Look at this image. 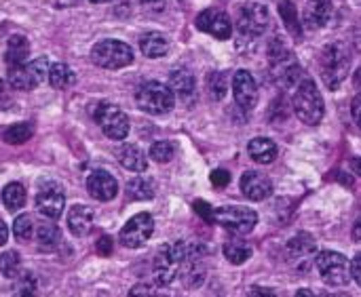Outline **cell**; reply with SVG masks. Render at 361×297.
Segmentation results:
<instances>
[{"instance_id":"30","label":"cell","mask_w":361,"mask_h":297,"mask_svg":"<svg viewBox=\"0 0 361 297\" xmlns=\"http://www.w3.org/2000/svg\"><path fill=\"white\" fill-rule=\"evenodd\" d=\"M19 268H21V258H19L17 251H4L0 255V272H2V277L15 279L19 274Z\"/></svg>"},{"instance_id":"39","label":"cell","mask_w":361,"mask_h":297,"mask_svg":"<svg viewBox=\"0 0 361 297\" xmlns=\"http://www.w3.org/2000/svg\"><path fill=\"white\" fill-rule=\"evenodd\" d=\"M97 253L99 255H110L112 253V239L110 236H102L99 241H97Z\"/></svg>"},{"instance_id":"15","label":"cell","mask_w":361,"mask_h":297,"mask_svg":"<svg viewBox=\"0 0 361 297\" xmlns=\"http://www.w3.org/2000/svg\"><path fill=\"white\" fill-rule=\"evenodd\" d=\"M241 192L250 198V201H264L273 194V184L267 175L258 173V171H245L241 175Z\"/></svg>"},{"instance_id":"24","label":"cell","mask_w":361,"mask_h":297,"mask_svg":"<svg viewBox=\"0 0 361 297\" xmlns=\"http://www.w3.org/2000/svg\"><path fill=\"white\" fill-rule=\"evenodd\" d=\"M47 80H49V84L53 89H68V87L74 84V72H72L70 65L57 61V63H53L49 68V78Z\"/></svg>"},{"instance_id":"11","label":"cell","mask_w":361,"mask_h":297,"mask_svg":"<svg viewBox=\"0 0 361 297\" xmlns=\"http://www.w3.org/2000/svg\"><path fill=\"white\" fill-rule=\"evenodd\" d=\"M269 21H271V15H269L267 4H262V2H247L239 11L237 27H239L241 34L260 36L269 27Z\"/></svg>"},{"instance_id":"19","label":"cell","mask_w":361,"mask_h":297,"mask_svg":"<svg viewBox=\"0 0 361 297\" xmlns=\"http://www.w3.org/2000/svg\"><path fill=\"white\" fill-rule=\"evenodd\" d=\"M30 57V42L25 36H11L6 42V53H4V61L6 68H15V65H23Z\"/></svg>"},{"instance_id":"10","label":"cell","mask_w":361,"mask_h":297,"mask_svg":"<svg viewBox=\"0 0 361 297\" xmlns=\"http://www.w3.org/2000/svg\"><path fill=\"white\" fill-rule=\"evenodd\" d=\"M154 232V220L150 213H137L133 215L121 230L118 234V241L123 247H129V249H137L142 247L144 243H148V239L152 236Z\"/></svg>"},{"instance_id":"6","label":"cell","mask_w":361,"mask_h":297,"mask_svg":"<svg viewBox=\"0 0 361 297\" xmlns=\"http://www.w3.org/2000/svg\"><path fill=\"white\" fill-rule=\"evenodd\" d=\"M317 270L330 287H345L351 281V262L336 251H324L317 255Z\"/></svg>"},{"instance_id":"32","label":"cell","mask_w":361,"mask_h":297,"mask_svg":"<svg viewBox=\"0 0 361 297\" xmlns=\"http://www.w3.org/2000/svg\"><path fill=\"white\" fill-rule=\"evenodd\" d=\"M36 239H38V243L44 245V247H53V245L59 243L61 232H59V228H57L55 224L44 222V224H40V226L36 228Z\"/></svg>"},{"instance_id":"4","label":"cell","mask_w":361,"mask_h":297,"mask_svg":"<svg viewBox=\"0 0 361 297\" xmlns=\"http://www.w3.org/2000/svg\"><path fill=\"white\" fill-rule=\"evenodd\" d=\"M91 59L106 70H121L125 65H129L133 61V51L127 42L123 40H114V38H106L99 40L93 51H91Z\"/></svg>"},{"instance_id":"35","label":"cell","mask_w":361,"mask_h":297,"mask_svg":"<svg viewBox=\"0 0 361 297\" xmlns=\"http://www.w3.org/2000/svg\"><path fill=\"white\" fill-rule=\"evenodd\" d=\"M36 296V281L32 279V274H23L17 285H15V297H34Z\"/></svg>"},{"instance_id":"31","label":"cell","mask_w":361,"mask_h":297,"mask_svg":"<svg viewBox=\"0 0 361 297\" xmlns=\"http://www.w3.org/2000/svg\"><path fill=\"white\" fill-rule=\"evenodd\" d=\"M279 13L286 21V27L292 32V36L300 38V25H298V17H296V8L290 0H281L279 2Z\"/></svg>"},{"instance_id":"47","label":"cell","mask_w":361,"mask_h":297,"mask_svg":"<svg viewBox=\"0 0 361 297\" xmlns=\"http://www.w3.org/2000/svg\"><path fill=\"white\" fill-rule=\"evenodd\" d=\"M296 297H315V293L309 289H300V291H296Z\"/></svg>"},{"instance_id":"27","label":"cell","mask_w":361,"mask_h":297,"mask_svg":"<svg viewBox=\"0 0 361 297\" xmlns=\"http://www.w3.org/2000/svg\"><path fill=\"white\" fill-rule=\"evenodd\" d=\"M34 135V127L30 122H19V125H13L8 127L4 133H2V139L11 146H19V144H25L30 141V137Z\"/></svg>"},{"instance_id":"42","label":"cell","mask_w":361,"mask_h":297,"mask_svg":"<svg viewBox=\"0 0 361 297\" xmlns=\"http://www.w3.org/2000/svg\"><path fill=\"white\" fill-rule=\"evenodd\" d=\"M351 277L357 281V285L361 287V253L351 262Z\"/></svg>"},{"instance_id":"17","label":"cell","mask_w":361,"mask_h":297,"mask_svg":"<svg viewBox=\"0 0 361 297\" xmlns=\"http://www.w3.org/2000/svg\"><path fill=\"white\" fill-rule=\"evenodd\" d=\"M93 228V211L85 205H74L68 211V230L74 236H85Z\"/></svg>"},{"instance_id":"12","label":"cell","mask_w":361,"mask_h":297,"mask_svg":"<svg viewBox=\"0 0 361 297\" xmlns=\"http://www.w3.org/2000/svg\"><path fill=\"white\" fill-rule=\"evenodd\" d=\"M197 27L201 32L212 34L218 40H226L233 34L231 17L224 11H218V8H205L203 13H199L197 15Z\"/></svg>"},{"instance_id":"1","label":"cell","mask_w":361,"mask_h":297,"mask_svg":"<svg viewBox=\"0 0 361 297\" xmlns=\"http://www.w3.org/2000/svg\"><path fill=\"white\" fill-rule=\"evenodd\" d=\"M292 108L296 112V116L305 122V125H319L326 112L324 106V97L315 84L313 78H305L298 89L294 91V99H292Z\"/></svg>"},{"instance_id":"44","label":"cell","mask_w":361,"mask_h":297,"mask_svg":"<svg viewBox=\"0 0 361 297\" xmlns=\"http://www.w3.org/2000/svg\"><path fill=\"white\" fill-rule=\"evenodd\" d=\"M6 239H8V228H6V224H4V220L0 217V247L6 243Z\"/></svg>"},{"instance_id":"28","label":"cell","mask_w":361,"mask_h":297,"mask_svg":"<svg viewBox=\"0 0 361 297\" xmlns=\"http://www.w3.org/2000/svg\"><path fill=\"white\" fill-rule=\"evenodd\" d=\"M224 258L231 264L241 266L252 258V247H247L245 243H239V241H231V243L224 245Z\"/></svg>"},{"instance_id":"26","label":"cell","mask_w":361,"mask_h":297,"mask_svg":"<svg viewBox=\"0 0 361 297\" xmlns=\"http://www.w3.org/2000/svg\"><path fill=\"white\" fill-rule=\"evenodd\" d=\"M154 184L146 177H135L127 184V194L133 198V201H150L154 198Z\"/></svg>"},{"instance_id":"46","label":"cell","mask_w":361,"mask_h":297,"mask_svg":"<svg viewBox=\"0 0 361 297\" xmlns=\"http://www.w3.org/2000/svg\"><path fill=\"white\" fill-rule=\"evenodd\" d=\"M351 169H353L357 175H361V158H353V160H351Z\"/></svg>"},{"instance_id":"9","label":"cell","mask_w":361,"mask_h":297,"mask_svg":"<svg viewBox=\"0 0 361 297\" xmlns=\"http://www.w3.org/2000/svg\"><path fill=\"white\" fill-rule=\"evenodd\" d=\"M63 207H66L63 188L57 182H51V179L42 182L38 186V192H36V209H38V213H42L47 220H57L63 213Z\"/></svg>"},{"instance_id":"18","label":"cell","mask_w":361,"mask_h":297,"mask_svg":"<svg viewBox=\"0 0 361 297\" xmlns=\"http://www.w3.org/2000/svg\"><path fill=\"white\" fill-rule=\"evenodd\" d=\"M116 158L118 163L127 169V171H133V173H144L148 169V160L144 156V152L133 146V144H123L118 150H116Z\"/></svg>"},{"instance_id":"13","label":"cell","mask_w":361,"mask_h":297,"mask_svg":"<svg viewBox=\"0 0 361 297\" xmlns=\"http://www.w3.org/2000/svg\"><path fill=\"white\" fill-rule=\"evenodd\" d=\"M233 95L235 101L241 110L250 112L256 108L258 103V84L252 76V72L247 70H239L233 78Z\"/></svg>"},{"instance_id":"25","label":"cell","mask_w":361,"mask_h":297,"mask_svg":"<svg viewBox=\"0 0 361 297\" xmlns=\"http://www.w3.org/2000/svg\"><path fill=\"white\" fill-rule=\"evenodd\" d=\"M2 203L8 211H19L25 205V188L17 182L6 184L2 190Z\"/></svg>"},{"instance_id":"2","label":"cell","mask_w":361,"mask_h":297,"mask_svg":"<svg viewBox=\"0 0 361 297\" xmlns=\"http://www.w3.org/2000/svg\"><path fill=\"white\" fill-rule=\"evenodd\" d=\"M351 68V55L343 42H334L324 49L322 53V78L328 84V89H338L343 80L347 78Z\"/></svg>"},{"instance_id":"29","label":"cell","mask_w":361,"mask_h":297,"mask_svg":"<svg viewBox=\"0 0 361 297\" xmlns=\"http://www.w3.org/2000/svg\"><path fill=\"white\" fill-rule=\"evenodd\" d=\"M13 234L19 243H30L32 236H34V222L27 213L19 215L13 224Z\"/></svg>"},{"instance_id":"16","label":"cell","mask_w":361,"mask_h":297,"mask_svg":"<svg viewBox=\"0 0 361 297\" xmlns=\"http://www.w3.org/2000/svg\"><path fill=\"white\" fill-rule=\"evenodd\" d=\"M332 17V0H307L302 6V23L307 30L324 27Z\"/></svg>"},{"instance_id":"41","label":"cell","mask_w":361,"mask_h":297,"mask_svg":"<svg viewBox=\"0 0 361 297\" xmlns=\"http://www.w3.org/2000/svg\"><path fill=\"white\" fill-rule=\"evenodd\" d=\"M245 297H277V296H275V291H271V289H267V287H250V289L245 291Z\"/></svg>"},{"instance_id":"34","label":"cell","mask_w":361,"mask_h":297,"mask_svg":"<svg viewBox=\"0 0 361 297\" xmlns=\"http://www.w3.org/2000/svg\"><path fill=\"white\" fill-rule=\"evenodd\" d=\"M173 154H176V148H173L171 141H157V144H152V148H150L152 160H157V163H161V165L169 163V160L173 158Z\"/></svg>"},{"instance_id":"49","label":"cell","mask_w":361,"mask_h":297,"mask_svg":"<svg viewBox=\"0 0 361 297\" xmlns=\"http://www.w3.org/2000/svg\"><path fill=\"white\" fill-rule=\"evenodd\" d=\"M324 297H351V296H347V293H326Z\"/></svg>"},{"instance_id":"48","label":"cell","mask_w":361,"mask_h":297,"mask_svg":"<svg viewBox=\"0 0 361 297\" xmlns=\"http://www.w3.org/2000/svg\"><path fill=\"white\" fill-rule=\"evenodd\" d=\"M355 87L360 89V93H361V68L357 70V74H355Z\"/></svg>"},{"instance_id":"14","label":"cell","mask_w":361,"mask_h":297,"mask_svg":"<svg viewBox=\"0 0 361 297\" xmlns=\"http://www.w3.org/2000/svg\"><path fill=\"white\" fill-rule=\"evenodd\" d=\"M87 190L89 194L95 198V201H102V203H108L116 196L118 192V184L116 179L108 173V171H93L87 179Z\"/></svg>"},{"instance_id":"38","label":"cell","mask_w":361,"mask_h":297,"mask_svg":"<svg viewBox=\"0 0 361 297\" xmlns=\"http://www.w3.org/2000/svg\"><path fill=\"white\" fill-rule=\"evenodd\" d=\"M195 209H197V213H199L203 220H207V222H214V209H212L207 203H203V201H197V203H195Z\"/></svg>"},{"instance_id":"21","label":"cell","mask_w":361,"mask_h":297,"mask_svg":"<svg viewBox=\"0 0 361 297\" xmlns=\"http://www.w3.org/2000/svg\"><path fill=\"white\" fill-rule=\"evenodd\" d=\"M247 152H250L252 160H256L260 165H271L277 158V146L269 137H254L247 146Z\"/></svg>"},{"instance_id":"43","label":"cell","mask_w":361,"mask_h":297,"mask_svg":"<svg viewBox=\"0 0 361 297\" xmlns=\"http://www.w3.org/2000/svg\"><path fill=\"white\" fill-rule=\"evenodd\" d=\"M146 8H152V11H161L163 8V4H165V0H140Z\"/></svg>"},{"instance_id":"50","label":"cell","mask_w":361,"mask_h":297,"mask_svg":"<svg viewBox=\"0 0 361 297\" xmlns=\"http://www.w3.org/2000/svg\"><path fill=\"white\" fill-rule=\"evenodd\" d=\"M93 4H102V2H106V0H91Z\"/></svg>"},{"instance_id":"5","label":"cell","mask_w":361,"mask_h":297,"mask_svg":"<svg viewBox=\"0 0 361 297\" xmlns=\"http://www.w3.org/2000/svg\"><path fill=\"white\" fill-rule=\"evenodd\" d=\"M49 59L38 57L34 61H25L23 65L8 68V84L17 91H32L44 78H49Z\"/></svg>"},{"instance_id":"8","label":"cell","mask_w":361,"mask_h":297,"mask_svg":"<svg viewBox=\"0 0 361 297\" xmlns=\"http://www.w3.org/2000/svg\"><path fill=\"white\" fill-rule=\"evenodd\" d=\"M214 222L231 232L247 234L256 228L258 213L247 207H220L214 211Z\"/></svg>"},{"instance_id":"33","label":"cell","mask_w":361,"mask_h":297,"mask_svg":"<svg viewBox=\"0 0 361 297\" xmlns=\"http://www.w3.org/2000/svg\"><path fill=\"white\" fill-rule=\"evenodd\" d=\"M207 89H209V95H212L216 101H220V99L226 95V89H228V82H226L224 74L212 72V74L207 76Z\"/></svg>"},{"instance_id":"45","label":"cell","mask_w":361,"mask_h":297,"mask_svg":"<svg viewBox=\"0 0 361 297\" xmlns=\"http://www.w3.org/2000/svg\"><path fill=\"white\" fill-rule=\"evenodd\" d=\"M353 241L361 243V217L355 222V226H353Z\"/></svg>"},{"instance_id":"22","label":"cell","mask_w":361,"mask_h":297,"mask_svg":"<svg viewBox=\"0 0 361 297\" xmlns=\"http://www.w3.org/2000/svg\"><path fill=\"white\" fill-rule=\"evenodd\" d=\"M167 87L171 89L173 95H178V97H182V99H188V97H192L197 82H195V76H192L188 70L182 68V70H173V72H171L169 84H167Z\"/></svg>"},{"instance_id":"40","label":"cell","mask_w":361,"mask_h":297,"mask_svg":"<svg viewBox=\"0 0 361 297\" xmlns=\"http://www.w3.org/2000/svg\"><path fill=\"white\" fill-rule=\"evenodd\" d=\"M351 116H353L355 125L361 129V93L353 97V103H351Z\"/></svg>"},{"instance_id":"20","label":"cell","mask_w":361,"mask_h":297,"mask_svg":"<svg viewBox=\"0 0 361 297\" xmlns=\"http://www.w3.org/2000/svg\"><path fill=\"white\" fill-rule=\"evenodd\" d=\"M313 253H315V239L311 234H307V232L296 234L288 243V255L294 262H309Z\"/></svg>"},{"instance_id":"7","label":"cell","mask_w":361,"mask_h":297,"mask_svg":"<svg viewBox=\"0 0 361 297\" xmlns=\"http://www.w3.org/2000/svg\"><path fill=\"white\" fill-rule=\"evenodd\" d=\"M95 122L99 125L104 135L114 139V141H121V139H125L129 135V118L118 106H112V103L97 106Z\"/></svg>"},{"instance_id":"3","label":"cell","mask_w":361,"mask_h":297,"mask_svg":"<svg viewBox=\"0 0 361 297\" xmlns=\"http://www.w3.org/2000/svg\"><path fill=\"white\" fill-rule=\"evenodd\" d=\"M135 103L142 112L148 114H167L176 106V95L171 89L159 80H148L144 82L137 93H135Z\"/></svg>"},{"instance_id":"36","label":"cell","mask_w":361,"mask_h":297,"mask_svg":"<svg viewBox=\"0 0 361 297\" xmlns=\"http://www.w3.org/2000/svg\"><path fill=\"white\" fill-rule=\"evenodd\" d=\"M209 179H212V184H214L216 188H224V186H228V182H231V173L224 171V169H216V171H212Z\"/></svg>"},{"instance_id":"23","label":"cell","mask_w":361,"mask_h":297,"mask_svg":"<svg viewBox=\"0 0 361 297\" xmlns=\"http://www.w3.org/2000/svg\"><path fill=\"white\" fill-rule=\"evenodd\" d=\"M140 49H142V53H144L146 57L157 59V57L167 55L169 42H167L165 36H161V34H157V32H148V34H144V36L140 38Z\"/></svg>"},{"instance_id":"37","label":"cell","mask_w":361,"mask_h":297,"mask_svg":"<svg viewBox=\"0 0 361 297\" xmlns=\"http://www.w3.org/2000/svg\"><path fill=\"white\" fill-rule=\"evenodd\" d=\"M129 297H157V296H154V289H152L150 285H144V283H140V285L131 287Z\"/></svg>"}]
</instances>
